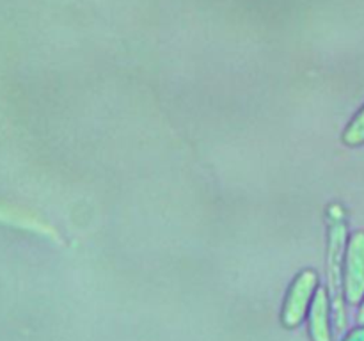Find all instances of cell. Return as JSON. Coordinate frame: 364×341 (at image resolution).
I'll list each match as a JSON object with an SVG mask.
<instances>
[{
    "mask_svg": "<svg viewBox=\"0 0 364 341\" xmlns=\"http://www.w3.org/2000/svg\"><path fill=\"white\" fill-rule=\"evenodd\" d=\"M348 229L347 219L340 206H333L329 213V231H327V290L331 295V305L338 329L345 325V298H343V263L347 252Z\"/></svg>",
    "mask_w": 364,
    "mask_h": 341,
    "instance_id": "6da1fadb",
    "label": "cell"
},
{
    "mask_svg": "<svg viewBox=\"0 0 364 341\" xmlns=\"http://www.w3.org/2000/svg\"><path fill=\"white\" fill-rule=\"evenodd\" d=\"M318 286V274L311 269L302 270L294 277L281 309V323L287 329H295L304 322Z\"/></svg>",
    "mask_w": 364,
    "mask_h": 341,
    "instance_id": "7a4b0ae2",
    "label": "cell"
},
{
    "mask_svg": "<svg viewBox=\"0 0 364 341\" xmlns=\"http://www.w3.org/2000/svg\"><path fill=\"white\" fill-rule=\"evenodd\" d=\"M343 298L348 305H359L364 298V229L348 237L343 263Z\"/></svg>",
    "mask_w": 364,
    "mask_h": 341,
    "instance_id": "3957f363",
    "label": "cell"
},
{
    "mask_svg": "<svg viewBox=\"0 0 364 341\" xmlns=\"http://www.w3.org/2000/svg\"><path fill=\"white\" fill-rule=\"evenodd\" d=\"M333 305L329 290L318 286L308 313V325L311 341H333Z\"/></svg>",
    "mask_w": 364,
    "mask_h": 341,
    "instance_id": "277c9868",
    "label": "cell"
},
{
    "mask_svg": "<svg viewBox=\"0 0 364 341\" xmlns=\"http://www.w3.org/2000/svg\"><path fill=\"white\" fill-rule=\"evenodd\" d=\"M341 142L348 148H359L364 146V105L354 114L348 124L341 134Z\"/></svg>",
    "mask_w": 364,
    "mask_h": 341,
    "instance_id": "5b68a950",
    "label": "cell"
},
{
    "mask_svg": "<svg viewBox=\"0 0 364 341\" xmlns=\"http://www.w3.org/2000/svg\"><path fill=\"white\" fill-rule=\"evenodd\" d=\"M343 341H364V325H358L352 330H348Z\"/></svg>",
    "mask_w": 364,
    "mask_h": 341,
    "instance_id": "8992f818",
    "label": "cell"
},
{
    "mask_svg": "<svg viewBox=\"0 0 364 341\" xmlns=\"http://www.w3.org/2000/svg\"><path fill=\"white\" fill-rule=\"evenodd\" d=\"M358 325H364V298H363L361 304H359V311H358Z\"/></svg>",
    "mask_w": 364,
    "mask_h": 341,
    "instance_id": "52a82bcc",
    "label": "cell"
}]
</instances>
